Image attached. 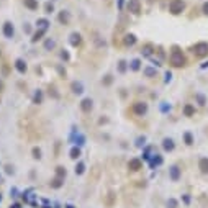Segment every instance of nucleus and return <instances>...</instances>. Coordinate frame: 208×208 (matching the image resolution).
<instances>
[{"label": "nucleus", "instance_id": "nucleus-1", "mask_svg": "<svg viewBox=\"0 0 208 208\" xmlns=\"http://www.w3.org/2000/svg\"><path fill=\"white\" fill-rule=\"evenodd\" d=\"M170 64L175 67H183L185 66V56L182 54V51H179V48H174L170 53Z\"/></svg>", "mask_w": 208, "mask_h": 208}, {"label": "nucleus", "instance_id": "nucleus-2", "mask_svg": "<svg viewBox=\"0 0 208 208\" xmlns=\"http://www.w3.org/2000/svg\"><path fill=\"white\" fill-rule=\"evenodd\" d=\"M193 54L197 56V58H203V56L208 54V43H197V45L193 46Z\"/></svg>", "mask_w": 208, "mask_h": 208}, {"label": "nucleus", "instance_id": "nucleus-3", "mask_svg": "<svg viewBox=\"0 0 208 208\" xmlns=\"http://www.w3.org/2000/svg\"><path fill=\"white\" fill-rule=\"evenodd\" d=\"M183 8H185V3H183L182 0H172V2H170V5H169L170 13H174V15L182 13Z\"/></svg>", "mask_w": 208, "mask_h": 208}, {"label": "nucleus", "instance_id": "nucleus-4", "mask_svg": "<svg viewBox=\"0 0 208 208\" xmlns=\"http://www.w3.org/2000/svg\"><path fill=\"white\" fill-rule=\"evenodd\" d=\"M128 10H130L131 13L138 15L139 12H141V3H139V0H130V2H128Z\"/></svg>", "mask_w": 208, "mask_h": 208}, {"label": "nucleus", "instance_id": "nucleus-5", "mask_svg": "<svg viewBox=\"0 0 208 208\" xmlns=\"http://www.w3.org/2000/svg\"><path fill=\"white\" fill-rule=\"evenodd\" d=\"M133 111H134L136 115H144L146 111H147V105H146V103H141V102L134 103V105H133Z\"/></svg>", "mask_w": 208, "mask_h": 208}, {"label": "nucleus", "instance_id": "nucleus-6", "mask_svg": "<svg viewBox=\"0 0 208 208\" xmlns=\"http://www.w3.org/2000/svg\"><path fill=\"white\" fill-rule=\"evenodd\" d=\"M13 33H15L13 25H12L10 21H7L5 25H3V35H5L7 38H13Z\"/></svg>", "mask_w": 208, "mask_h": 208}, {"label": "nucleus", "instance_id": "nucleus-7", "mask_svg": "<svg viewBox=\"0 0 208 208\" xmlns=\"http://www.w3.org/2000/svg\"><path fill=\"white\" fill-rule=\"evenodd\" d=\"M15 67H17V71L20 74H25L26 72V64L23 59H17V62H15Z\"/></svg>", "mask_w": 208, "mask_h": 208}, {"label": "nucleus", "instance_id": "nucleus-8", "mask_svg": "<svg viewBox=\"0 0 208 208\" xmlns=\"http://www.w3.org/2000/svg\"><path fill=\"white\" fill-rule=\"evenodd\" d=\"M128 167H130L131 170H139L141 169V161H139V159H131V161L128 162Z\"/></svg>", "mask_w": 208, "mask_h": 208}, {"label": "nucleus", "instance_id": "nucleus-9", "mask_svg": "<svg viewBox=\"0 0 208 208\" xmlns=\"http://www.w3.org/2000/svg\"><path fill=\"white\" fill-rule=\"evenodd\" d=\"M81 108L85 111V113H87V111H90L92 110V100L90 98H84L82 102H81Z\"/></svg>", "mask_w": 208, "mask_h": 208}, {"label": "nucleus", "instance_id": "nucleus-10", "mask_svg": "<svg viewBox=\"0 0 208 208\" xmlns=\"http://www.w3.org/2000/svg\"><path fill=\"white\" fill-rule=\"evenodd\" d=\"M198 167H200V170H202L203 174H208V159H206V157H202V159H200Z\"/></svg>", "mask_w": 208, "mask_h": 208}, {"label": "nucleus", "instance_id": "nucleus-11", "mask_svg": "<svg viewBox=\"0 0 208 208\" xmlns=\"http://www.w3.org/2000/svg\"><path fill=\"white\" fill-rule=\"evenodd\" d=\"M179 177H180V169L177 166H172L170 167V179L172 180H177Z\"/></svg>", "mask_w": 208, "mask_h": 208}, {"label": "nucleus", "instance_id": "nucleus-12", "mask_svg": "<svg viewBox=\"0 0 208 208\" xmlns=\"http://www.w3.org/2000/svg\"><path fill=\"white\" fill-rule=\"evenodd\" d=\"M71 45H72V46H79V45H81V35H77V33L71 35Z\"/></svg>", "mask_w": 208, "mask_h": 208}, {"label": "nucleus", "instance_id": "nucleus-13", "mask_svg": "<svg viewBox=\"0 0 208 208\" xmlns=\"http://www.w3.org/2000/svg\"><path fill=\"white\" fill-rule=\"evenodd\" d=\"M25 7H28L30 10H38V2L36 0H25Z\"/></svg>", "mask_w": 208, "mask_h": 208}, {"label": "nucleus", "instance_id": "nucleus-14", "mask_svg": "<svg viewBox=\"0 0 208 208\" xmlns=\"http://www.w3.org/2000/svg\"><path fill=\"white\" fill-rule=\"evenodd\" d=\"M134 43H136V36H134V35H126V36H125V45L126 46H133Z\"/></svg>", "mask_w": 208, "mask_h": 208}, {"label": "nucleus", "instance_id": "nucleus-15", "mask_svg": "<svg viewBox=\"0 0 208 208\" xmlns=\"http://www.w3.org/2000/svg\"><path fill=\"white\" fill-rule=\"evenodd\" d=\"M164 149H166V151H172V149H174V141H172V139H169V138H166V139H164Z\"/></svg>", "mask_w": 208, "mask_h": 208}, {"label": "nucleus", "instance_id": "nucleus-16", "mask_svg": "<svg viewBox=\"0 0 208 208\" xmlns=\"http://www.w3.org/2000/svg\"><path fill=\"white\" fill-rule=\"evenodd\" d=\"M183 113H185V117H192L195 113V108L192 105H185L183 107Z\"/></svg>", "mask_w": 208, "mask_h": 208}, {"label": "nucleus", "instance_id": "nucleus-17", "mask_svg": "<svg viewBox=\"0 0 208 208\" xmlns=\"http://www.w3.org/2000/svg\"><path fill=\"white\" fill-rule=\"evenodd\" d=\"M59 20H61L64 25H67V23H69V13H67V12H62V13L59 15Z\"/></svg>", "mask_w": 208, "mask_h": 208}, {"label": "nucleus", "instance_id": "nucleus-18", "mask_svg": "<svg viewBox=\"0 0 208 208\" xmlns=\"http://www.w3.org/2000/svg\"><path fill=\"white\" fill-rule=\"evenodd\" d=\"M48 25H49V21H48V20H45V18L38 20V26L41 28V30H45V31H46V28H48Z\"/></svg>", "mask_w": 208, "mask_h": 208}, {"label": "nucleus", "instance_id": "nucleus-19", "mask_svg": "<svg viewBox=\"0 0 208 208\" xmlns=\"http://www.w3.org/2000/svg\"><path fill=\"white\" fill-rule=\"evenodd\" d=\"M72 89H74V92H75V94H82V84L81 82H74L72 84Z\"/></svg>", "mask_w": 208, "mask_h": 208}, {"label": "nucleus", "instance_id": "nucleus-20", "mask_svg": "<svg viewBox=\"0 0 208 208\" xmlns=\"http://www.w3.org/2000/svg\"><path fill=\"white\" fill-rule=\"evenodd\" d=\"M79 156H81V149H79V147H72V149H71V157L77 159Z\"/></svg>", "mask_w": 208, "mask_h": 208}, {"label": "nucleus", "instance_id": "nucleus-21", "mask_svg": "<svg viewBox=\"0 0 208 208\" xmlns=\"http://www.w3.org/2000/svg\"><path fill=\"white\" fill-rule=\"evenodd\" d=\"M139 64H141V62H139V59H134V61L131 62V69H133V71H138V69H139Z\"/></svg>", "mask_w": 208, "mask_h": 208}, {"label": "nucleus", "instance_id": "nucleus-22", "mask_svg": "<svg viewBox=\"0 0 208 208\" xmlns=\"http://www.w3.org/2000/svg\"><path fill=\"white\" fill-rule=\"evenodd\" d=\"M43 33H45V30H39L36 35L33 36V41H38V39H41V36H43Z\"/></svg>", "mask_w": 208, "mask_h": 208}, {"label": "nucleus", "instance_id": "nucleus-23", "mask_svg": "<svg viewBox=\"0 0 208 208\" xmlns=\"http://www.w3.org/2000/svg\"><path fill=\"white\" fill-rule=\"evenodd\" d=\"M41 98H43L41 92H36V94H35V102H36V103H41Z\"/></svg>", "mask_w": 208, "mask_h": 208}, {"label": "nucleus", "instance_id": "nucleus-24", "mask_svg": "<svg viewBox=\"0 0 208 208\" xmlns=\"http://www.w3.org/2000/svg\"><path fill=\"white\" fill-rule=\"evenodd\" d=\"M185 143H187V144H192V143H193V139H192V134H190V133H185Z\"/></svg>", "mask_w": 208, "mask_h": 208}, {"label": "nucleus", "instance_id": "nucleus-25", "mask_svg": "<svg viewBox=\"0 0 208 208\" xmlns=\"http://www.w3.org/2000/svg\"><path fill=\"white\" fill-rule=\"evenodd\" d=\"M118 69H120V72H125V71H126V62L121 61V62H120V66H118Z\"/></svg>", "mask_w": 208, "mask_h": 208}, {"label": "nucleus", "instance_id": "nucleus-26", "mask_svg": "<svg viewBox=\"0 0 208 208\" xmlns=\"http://www.w3.org/2000/svg\"><path fill=\"white\" fill-rule=\"evenodd\" d=\"M82 172H84V164L81 162L77 167H75V174H82Z\"/></svg>", "mask_w": 208, "mask_h": 208}, {"label": "nucleus", "instance_id": "nucleus-27", "mask_svg": "<svg viewBox=\"0 0 208 208\" xmlns=\"http://www.w3.org/2000/svg\"><path fill=\"white\" fill-rule=\"evenodd\" d=\"M144 74H146V75H154V74H156V71H154V69H151V67H147V69L144 71Z\"/></svg>", "mask_w": 208, "mask_h": 208}, {"label": "nucleus", "instance_id": "nucleus-28", "mask_svg": "<svg viewBox=\"0 0 208 208\" xmlns=\"http://www.w3.org/2000/svg\"><path fill=\"white\" fill-rule=\"evenodd\" d=\"M75 141H77V144H84V136H82V134H77Z\"/></svg>", "mask_w": 208, "mask_h": 208}, {"label": "nucleus", "instance_id": "nucleus-29", "mask_svg": "<svg viewBox=\"0 0 208 208\" xmlns=\"http://www.w3.org/2000/svg\"><path fill=\"white\" fill-rule=\"evenodd\" d=\"M33 154H35V157H36V159H39V157H41V151H39V149H36V147H35V149H33Z\"/></svg>", "mask_w": 208, "mask_h": 208}, {"label": "nucleus", "instance_id": "nucleus-30", "mask_svg": "<svg viewBox=\"0 0 208 208\" xmlns=\"http://www.w3.org/2000/svg\"><path fill=\"white\" fill-rule=\"evenodd\" d=\"M175 205H177L175 200H169V202H167V206H170V208H175Z\"/></svg>", "mask_w": 208, "mask_h": 208}, {"label": "nucleus", "instance_id": "nucleus-31", "mask_svg": "<svg viewBox=\"0 0 208 208\" xmlns=\"http://www.w3.org/2000/svg\"><path fill=\"white\" fill-rule=\"evenodd\" d=\"M49 48H54V41H46V49H49Z\"/></svg>", "mask_w": 208, "mask_h": 208}, {"label": "nucleus", "instance_id": "nucleus-32", "mask_svg": "<svg viewBox=\"0 0 208 208\" xmlns=\"http://www.w3.org/2000/svg\"><path fill=\"white\" fill-rule=\"evenodd\" d=\"M46 10H48V13H51V12H53V5H51V3H48V5H46Z\"/></svg>", "mask_w": 208, "mask_h": 208}, {"label": "nucleus", "instance_id": "nucleus-33", "mask_svg": "<svg viewBox=\"0 0 208 208\" xmlns=\"http://www.w3.org/2000/svg\"><path fill=\"white\" fill-rule=\"evenodd\" d=\"M105 84H107V85H108V84H111V77H110V75H107V79H105Z\"/></svg>", "mask_w": 208, "mask_h": 208}, {"label": "nucleus", "instance_id": "nucleus-34", "mask_svg": "<svg viewBox=\"0 0 208 208\" xmlns=\"http://www.w3.org/2000/svg\"><path fill=\"white\" fill-rule=\"evenodd\" d=\"M53 185H54V187H59V185H61V180H54Z\"/></svg>", "mask_w": 208, "mask_h": 208}, {"label": "nucleus", "instance_id": "nucleus-35", "mask_svg": "<svg viewBox=\"0 0 208 208\" xmlns=\"http://www.w3.org/2000/svg\"><path fill=\"white\" fill-rule=\"evenodd\" d=\"M203 10H205V13L208 15V3H205V7H203Z\"/></svg>", "mask_w": 208, "mask_h": 208}, {"label": "nucleus", "instance_id": "nucleus-36", "mask_svg": "<svg viewBox=\"0 0 208 208\" xmlns=\"http://www.w3.org/2000/svg\"><path fill=\"white\" fill-rule=\"evenodd\" d=\"M2 89H3V84H2V82H0V90H2Z\"/></svg>", "mask_w": 208, "mask_h": 208}]
</instances>
